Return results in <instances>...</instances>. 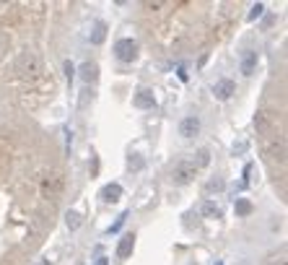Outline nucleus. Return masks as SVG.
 I'll list each match as a JSON object with an SVG mask.
<instances>
[{"label":"nucleus","mask_w":288,"mask_h":265,"mask_svg":"<svg viewBox=\"0 0 288 265\" xmlns=\"http://www.w3.org/2000/svg\"><path fill=\"white\" fill-rule=\"evenodd\" d=\"M190 164H192L195 169H205V166L210 164V151H208V148H200L198 153H195V159H192Z\"/></svg>","instance_id":"obj_15"},{"label":"nucleus","mask_w":288,"mask_h":265,"mask_svg":"<svg viewBox=\"0 0 288 265\" xmlns=\"http://www.w3.org/2000/svg\"><path fill=\"white\" fill-rule=\"evenodd\" d=\"M247 151V140H241V143H234V153H244Z\"/></svg>","instance_id":"obj_23"},{"label":"nucleus","mask_w":288,"mask_h":265,"mask_svg":"<svg viewBox=\"0 0 288 265\" xmlns=\"http://www.w3.org/2000/svg\"><path fill=\"white\" fill-rule=\"evenodd\" d=\"M99 198H101L104 203H114V200H119V198H122V185H119V182L104 185V187H101V193H99Z\"/></svg>","instance_id":"obj_9"},{"label":"nucleus","mask_w":288,"mask_h":265,"mask_svg":"<svg viewBox=\"0 0 288 265\" xmlns=\"http://www.w3.org/2000/svg\"><path fill=\"white\" fill-rule=\"evenodd\" d=\"M257 62H260V55H257V50H244L239 55V70H241V75H254V70H257Z\"/></svg>","instance_id":"obj_4"},{"label":"nucleus","mask_w":288,"mask_h":265,"mask_svg":"<svg viewBox=\"0 0 288 265\" xmlns=\"http://www.w3.org/2000/svg\"><path fill=\"white\" fill-rule=\"evenodd\" d=\"M88 39L94 42V44H101L104 39H107V24L104 21H94V26H91V34Z\"/></svg>","instance_id":"obj_13"},{"label":"nucleus","mask_w":288,"mask_h":265,"mask_svg":"<svg viewBox=\"0 0 288 265\" xmlns=\"http://www.w3.org/2000/svg\"><path fill=\"white\" fill-rule=\"evenodd\" d=\"M200 213L205 218H221V208L216 206L213 200H203V206H200Z\"/></svg>","instance_id":"obj_16"},{"label":"nucleus","mask_w":288,"mask_h":265,"mask_svg":"<svg viewBox=\"0 0 288 265\" xmlns=\"http://www.w3.org/2000/svg\"><path fill=\"white\" fill-rule=\"evenodd\" d=\"M132 249H135V234H125V237L119 239V244H117V257L127 260L132 255Z\"/></svg>","instance_id":"obj_11"},{"label":"nucleus","mask_w":288,"mask_h":265,"mask_svg":"<svg viewBox=\"0 0 288 265\" xmlns=\"http://www.w3.org/2000/svg\"><path fill=\"white\" fill-rule=\"evenodd\" d=\"M132 104L138 107V109H154V107H156V97H154V91H151V89H140L138 94H135Z\"/></svg>","instance_id":"obj_8"},{"label":"nucleus","mask_w":288,"mask_h":265,"mask_svg":"<svg viewBox=\"0 0 288 265\" xmlns=\"http://www.w3.org/2000/svg\"><path fill=\"white\" fill-rule=\"evenodd\" d=\"M216 265H223V262H221V260H216Z\"/></svg>","instance_id":"obj_27"},{"label":"nucleus","mask_w":288,"mask_h":265,"mask_svg":"<svg viewBox=\"0 0 288 265\" xmlns=\"http://www.w3.org/2000/svg\"><path fill=\"white\" fill-rule=\"evenodd\" d=\"M39 265H50V260H42V262H39Z\"/></svg>","instance_id":"obj_25"},{"label":"nucleus","mask_w":288,"mask_h":265,"mask_svg":"<svg viewBox=\"0 0 288 265\" xmlns=\"http://www.w3.org/2000/svg\"><path fill=\"white\" fill-rule=\"evenodd\" d=\"M114 55H117L119 62H132L135 57H138V42L130 39V37L119 39V42L114 44Z\"/></svg>","instance_id":"obj_3"},{"label":"nucleus","mask_w":288,"mask_h":265,"mask_svg":"<svg viewBox=\"0 0 288 265\" xmlns=\"http://www.w3.org/2000/svg\"><path fill=\"white\" fill-rule=\"evenodd\" d=\"M267 156H270V159H275V161H285V143H283V140H270V143H267Z\"/></svg>","instance_id":"obj_12"},{"label":"nucleus","mask_w":288,"mask_h":265,"mask_svg":"<svg viewBox=\"0 0 288 265\" xmlns=\"http://www.w3.org/2000/svg\"><path fill=\"white\" fill-rule=\"evenodd\" d=\"M195 174H198V169H195L190 161H179V164H174V169L169 171V180H172L174 185H190V182L195 180Z\"/></svg>","instance_id":"obj_2"},{"label":"nucleus","mask_w":288,"mask_h":265,"mask_svg":"<svg viewBox=\"0 0 288 265\" xmlns=\"http://www.w3.org/2000/svg\"><path fill=\"white\" fill-rule=\"evenodd\" d=\"M127 216H130V213L125 211L122 216H119V218H117V224H114V226H109V231H107V234H114V231H119V229H122V224L127 221Z\"/></svg>","instance_id":"obj_20"},{"label":"nucleus","mask_w":288,"mask_h":265,"mask_svg":"<svg viewBox=\"0 0 288 265\" xmlns=\"http://www.w3.org/2000/svg\"><path fill=\"white\" fill-rule=\"evenodd\" d=\"M94 265H109V257H99Z\"/></svg>","instance_id":"obj_24"},{"label":"nucleus","mask_w":288,"mask_h":265,"mask_svg":"<svg viewBox=\"0 0 288 265\" xmlns=\"http://www.w3.org/2000/svg\"><path fill=\"white\" fill-rule=\"evenodd\" d=\"M262 13H265V6H262V3H257V6H252V13H249V21H254V19H260Z\"/></svg>","instance_id":"obj_21"},{"label":"nucleus","mask_w":288,"mask_h":265,"mask_svg":"<svg viewBox=\"0 0 288 265\" xmlns=\"http://www.w3.org/2000/svg\"><path fill=\"white\" fill-rule=\"evenodd\" d=\"M272 265H285V262H283V260H280V262H272Z\"/></svg>","instance_id":"obj_26"},{"label":"nucleus","mask_w":288,"mask_h":265,"mask_svg":"<svg viewBox=\"0 0 288 265\" xmlns=\"http://www.w3.org/2000/svg\"><path fill=\"white\" fill-rule=\"evenodd\" d=\"M16 68H19L21 73H39V60H37V55L26 52V55H21V57H19Z\"/></svg>","instance_id":"obj_10"},{"label":"nucleus","mask_w":288,"mask_h":265,"mask_svg":"<svg viewBox=\"0 0 288 265\" xmlns=\"http://www.w3.org/2000/svg\"><path fill=\"white\" fill-rule=\"evenodd\" d=\"M234 211H236V216H241V218H244V216H249V213L254 211V206H252V203H249L247 198H236V203H234Z\"/></svg>","instance_id":"obj_17"},{"label":"nucleus","mask_w":288,"mask_h":265,"mask_svg":"<svg viewBox=\"0 0 288 265\" xmlns=\"http://www.w3.org/2000/svg\"><path fill=\"white\" fill-rule=\"evenodd\" d=\"M223 187H226L223 177H210V180L205 182V187H203V193H205V195H213V193H221Z\"/></svg>","instance_id":"obj_14"},{"label":"nucleus","mask_w":288,"mask_h":265,"mask_svg":"<svg viewBox=\"0 0 288 265\" xmlns=\"http://www.w3.org/2000/svg\"><path fill=\"white\" fill-rule=\"evenodd\" d=\"M177 130H179L182 138H195V135H200V117H198V115H187V117H182Z\"/></svg>","instance_id":"obj_5"},{"label":"nucleus","mask_w":288,"mask_h":265,"mask_svg":"<svg viewBox=\"0 0 288 265\" xmlns=\"http://www.w3.org/2000/svg\"><path fill=\"white\" fill-rule=\"evenodd\" d=\"M127 166H130V171H140V169H143V159H140L138 153H132L130 161H127Z\"/></svg>","instance_id":"obj_19"},{"label":"nucleus","mask_w":288,"mask_h":265,"mask_svg":"<svg viewBox=\"0 0 288 265\" xmlns=\"http://www.w3.org/2000/svg\"><path fill=\"white\" fill-rule=\"evenodd\" d=\"M78 75H81V81L86 83V86H94L96 81H99V65L94 60H86L83 65L78 68Z\"/></svg>","instance_id":"obj_6"},{"label":"nucleus","mask_w":288,"mask_h":265,"mask_svg":"<svg viewBox=\"0 0 288 265\" xmlns=\"http://www.w3.org/2000/svg\"><path fill=\"white\" fill-rule=\"evenodd\" d=\"M42 198L44 200H60V195H63V190H65V180H63V174H47V177H42Z\"/></svg>","instance_id":"obj_1"},{"label":"nucleus","mask_w":288,"mask_h":265,"mask_svg":"<svg viewBox=\"0 0 288 265\" xmlns=\"http://www.w3.org/2000/svg\"><path fill=\"white\" fill-rule=\"evenodd\" d=\"M234 91H236V86H234L231 78H221V81L213 86V97L221 99V102H226V99H231V94H234Z\"/></svg>","instance_id":"obj_7"},{"label":"nucleus","mask_w":288,"mask_h":265,"mask_svg":"<svg viewBox=\"0 0 288 265\" xmlns=\"http://www.w3.org/2000/svg\"><path fill=\"white\" fill-rule=\"evenodd\" d=\"M65 73H68V78H73V75H75V65H73L70 60H65Z\"/></svg>","instance_id":"obj_22"},{"label":"nucleus","mask_w":288,"mask_h":265,"mask_svg":"<svg viewBox=\"0 0 288 265\" xmlns=\"http://www.w3.org/2000/svg\"><path fill=\"white\" fill-rule=\"evenodd\" d=\"M65 224H68V229H70V231H75V229H78V226L83 224V218H81V213H78V211H68V213H65Z\"/></svg>","instance_id":"obj_18"}]
</instances>
